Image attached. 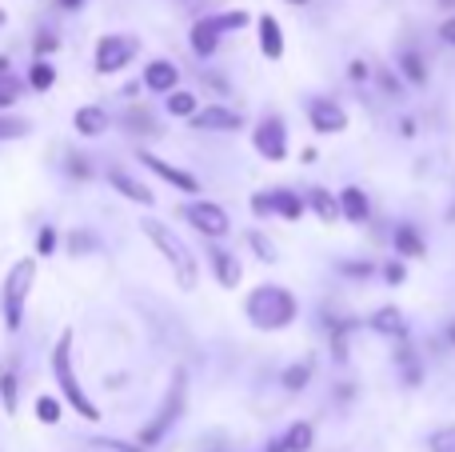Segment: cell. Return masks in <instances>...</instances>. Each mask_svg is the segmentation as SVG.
Instances as JSON below:
<instances>
[{
	"label": "cell",
	"mask_w": 455,
	"mask_h": 452,
	"mask_svg": "<svg viewBox=\"0 0 455 452\" xmlns=\"http://www.w3.org/2000/svg\"><path fill=\"white\" fill-rule=\"evenodd\" d=\"M220 32H232V28H248V12H220L216 16Z\"/></svg>",
	"instance_id": "obj_38"
},
{
	"label": "cell",
	"mask_w": 455,
	"mask_h": 452,
	"mask_svg": "<svg viewBox=\"0 0 455 452\" xmlns=\"http://www.w3.org/2000/svg\"><path fill=\"white\" fill-rule=\"evenodd\" d=\"M72 128H76L80 136H104L108 133V112H104L100 104H84V109H76V117H72Z\"/></svg>",
	"instance_id": "obj_19"
},
{
	"label": "cell",
	"mask_w": 455,
	"mask_h": 452,
	"mask_svg": "<svg viewBox=\"0 0 455 452\" xmlns=\"http://www.w3.org/2000/svg\"><path fill=\"white\" fill-rule=\"evenodd\" d=\"M60 4H64V8H80V4H84V0H60Z\"/></svg>",
	"instance_id": "obj_51"
},
{
	"label": "cell",
	"mask_w": 455,
	"mask_h": 452,
	"mask_svg": "<svg viewBox=\"0 0 455 452\" xmlns=\"http://www.w3.org/2000/svg\"><path fill=\"white\" fill-rule=\"evenodd\" d=\"M400 72H403L408 85H427V64H424V56H419L416 48H403L400 52Z\"/></svg>",
	"instance_id": "obj_26"
},
{
	"label": "cell",
	"mask_w": 455,
	"mask_h": 452,
	"mask_svg": "<svg viewBox=\"0 0 455 452\" xmlns=\"http://www.w3.org/2000/svg\"><path fill=\"white\" fill-rule=\"evenodd\" d=\"M307 120H312L315 133L323 136H336L347 128V112L339 109L336 101H328V96H315V101H307Z\"/></svg>",
	"instance_id": "obj_9"
},
{
	"label": "cell",
	"mask_w": 455,
	"mask_h": 452,
	"mask_svg": "<svg viewBox=\"0 0 455 452\" xmlns=\"http://www.w3.org/2000/svg\"><path fill=\"white\" fill-rule=\"evenodd\" d=\"M168 112H172V117H196V96H192V93H172V96H168Z\"/></svg>",
	"instance_id": "obj_33"
},
{
	"label": "cell",
	"mask_w": 455,
	"mask_h": 452,
	"mask_svg": "<svg viewBox=\"0 0 455 452\" xmlns=\"http://www.w3.org/2000/svg\"><path fill=\"white\" fill-rule=\"evenodd\" d=\"M176 213H180L184 221H188L192 229L200 232V237L212 240V245L220 237H228V229H232V221H228V208H220L216 200H188V205H180Z\"/></svg>",
	"instance_id": "obj_6"
},
{
	"label": "cell",
	"mask_w": 455,
	"mask_h": 452,
	"mask_svg": "<svg viewBox=\"0 0 455 452\" xmlns=\"http://www.w3.org/2000/svg\"><path fill=\"white\" fill-rule=\"evenodd\" d=\"M220 24H216V16H204V20H196L192 24V32H188V40H192V52L196 56H212L216 48H220Z\"/></svg>",
	"instance_id": "obj_16"
},
{
	"label": "cell",
	"mask_w": 455,
	"mask_h": 452,
	"mask_svg": "<svg viewBox=\"0 0 455 452\" xmlns=\"http://www.w3.org/2000/svg\"><path fill=\"white\" fill-rule=\"evenodd\" d=\"M32 280H36V256H24L8 269L4 277V293H0V309H4V328L8 333H20L24 325V301L32 293Z\"/></svg>",
	"instance_id": "obj_5"
},
{
	"label": "cell",
	"mask_w": 455,
	"mask_h": 452,
	"mask_svg": "<svg viewBox=\"0 0 455 452\" xmlns=\"http://www.w3.org/2000/svg\"><path fill=\"white\" fill-rule=\"evenodd\" d=\"M68 173L76 176V181H88V176H92V165H84V157H68Z\"/></svg>",
	"instance_id": "obj_39"
},
{
	"label": "cell",
	"mask_w": 455,
	"mask_h": 452,
	"mask_svg": "<svg viewBox=\"0 0 455 452\" xmlns=\"http://www.w3.org/2000/svg\"><path fill=\"white\" fill-rule=\"evenodd\" d=\"M136 40L132 36H100L96 40V72L100 77H116L128 69V61L136 56Z\"/></svg>",
	"instance_id": "obj_8"
},
{
	"label": "cell",
	"mask_w": 455,
	"mask_h": 452,
	"mask_svg": "<svg viewBox=\"0 0 455 452\" xmlns=\"http://www.w3.org/2000/svg\"><path fill=\"white\" fill-rule=\"evenodd\" d=\"M288 4H307V0H288Z\"/></svg>",
	"instance_id": "obj_53"
},
{
	"label": "cell",
	"mask_w": 455,
	"mask_h": 452,
	"mask_svg": "<svg viewBox=\"0 0 455 452\" xmlns=\"http://www.w3.org/2000/svg\"><path fill=\"white\" fill-rule=\"evenodd\" d=\"M60 48V36H52V32H40L36 36V52H56Z\"/></svg>",
	"instance_id": "obj_43"
},
{
	"label": "cell",
	"mask_w": 455,
	"mask_h": 452,
	"mask_svg": "<svg viewBox=\"0 0 455 452\" xmlns=\"http://www.w3.org/2000/svg\"><path fill=\"white\" fill-rule=\"evenodd\" d=\"M64 416V405L56 397H36V421L40 424H60Z\"/></svg>",
	"instance_id": "obj_32"
},
{
	"label": "cell",
	"mask_w": 455,
	"mask_h": 452,
	"mask_svg": "<svg viewBox=\"0 0 455 452\" xmlns=\"http://www.w3.org/2000/svg\"><path fill=\"white\" fill-rule=\"evenodd\" d=\"M48 368H52V376H56V384H60V397L68 400L72 408H76L84 421H100V408L88 400V392L80 389V381H76V373H72V328H64L60 336H56V344H52V357H48Z\"/></svg>",
	"instance_id": "obj_3"
},
{
	"label": "cell",
	"mask_w": 455,
	"mask_h": 452,
	"mask_svg": "<svg viewBox=\"0 0 455 452\" xmlns=\"http://www.w3.org/2000/svg\"><path fill=\"white\" fill-rule=\"evenodd\" d=\"M280 440H283V448L288 452H307L315 445V429L307 421H296V424H288V432H283Z\"/></svg>",
	"instance_id": "obj_25"
},
{
	"label": "cell",
	"mask_w": 455,
	"mask_h": 452,
	"mask_svg": "<svg viewBox=\"0 0 455 452\" xmlns=\"http://www.w3.org/2000/svg\"><path fill=\"white\" fill-rule=\"evenodd\" d=\"M427 448H432V452H455V424L435 429L432 437H427Z\"/></svg>",
	"instance_id": "obj_34"
},
{
	"label": "cell",
	"mask_w": 455,
	"mask_h": 452,
	"mask_svg": "<svg viewBox=\"0 0 455 452\" xmlns=\"http://www.w3.org/2000/svg\"><path fill=\"white\" fill-rule=\"evenodd\" d=\"M376 80H379V85H384V93H387V96H400V80H395L392 72L376 69Z\"/></svg>",
	"instance_id": "obj_41"
},
{
	"label": "cell",
	"mask_w": 455,
	"mask_h": 452,
	"mask_svg": "<svg viewBox=\"0 0 455 452\" xmlns=\"http://www.w3.org/2000/svg\"><path fill=\"white\" fill-rule=\"evenodd\" d=\"M259 52L267 56V61H280L283 56V28L275 16H259Z\"/></svg>",
	"instance_id": "obj_21"
},
{
	"label": "cell",
	"mask_w": 455,
	"mask_h": 452,
	"mask_svg": "<svg viewBox=\"0 0 455 452\" xmlns=\"http://www.w3.org/2000/svg\"><path fill=\"white\" fill-rule=\"evenodd\" d=\"M24 88H28V80H20L16 72H0V109H12L24 96Z\"/></svg>",
	"instance_id": "obj_28"
},
{
	"label": "cell",
	"mask_w": 455,
	"mask_h": 452,
	"mask_svg": "<svg viewBox=\"0 0 455 452\" xmlns=\"http://www.w3.org/2000/svg\"><path fill=\"white\" fill-rule=\"evenodd\" d=\"M184 408H188V373H184V368H176V373H172V384H168L164 400H160V408H156V416L144 424L140 445H144V448L160 445V440H164L168 432L176 429V421L184 416Z\"/></svg>",
	"instance_id": "obj_4"
},
{
	"label": "cell",
	"mask_w": 455,
	"mask_h": 452,
	"mask_svg": "<svg viewBox=\"0 0 455 452\" xmlns=\"http://www.w3.org/2000/svg\"><path fill=\"white\" fill-rule=\"evenodd\" d=\"M368 328L376 336H387V341H408V320H403V312L395 309V304H384V309L371 312Z\"/></svg>",
	"instance_id": "obj_13"
},
{
	"label": "cell",
	"mask_w": 455,
	"mask_h": 452,
	"mask_svg": "<svg viewBox=\"0 0 455 452\" xmlns=\"http://www.w3.org/2000/svg\"><path fill=\"white\" fill-rule=\"evenodd\" d=\"M304 205L307 200H299L296 192H283V189L272 192V208H275V216H283V221H299V216H304Z\"/></svg>",
	"instance_id": "obj_27"
},
{
	"label": "cell",
	"mask_w": 455,
	"mask_h": 452,
	"mask_svg": "<svg viewBox=\"0 0 455 452\" xmlns=\"http://www.w3.org/2000/svg\"><path fill=\"white\" fill-rule=\"evenodd\" d=\"M56 240H60V237H56V229H52V224H44V229H40V237H36V253L40 256H52L56 253Z\"/></svg>",
	"instance_id": "obj_37"
},
{
	"label": "cell",
	"mask_w": 455,
	"mask_h": 452,
	"mask_svg": "<svg viewBox=\"0 0 455 452\" xmlns=\"http://www.w3.org/2000/svg\"><path fill=\"white\" fill-rule=\"evenodd\" d=\"M72 256H80L84 253V248H92V237H88V232H72Z\"/></svg>",
	"instance_id": "obj_44"
},
{
	"label": "cell",
	"mask_w": 455,
	"mask_h": 452,
	"mask_svg": "<svg viewBox=\"0 0 455 452\" xmlns=\"http://www.w3.org/2000/svg\"><path fill=\"white\" fill-rule=\"evenodd\" d=\"M176 85H180V69H176L172 61H152L148 69H144V88H148L152 96H172Z\"/></svg>",
	"instance_id": "obj_14"
},
{
	"label": "cell",
	"mask_w": 455,
	"mask_h": 452,
	"mask_svg": "<svg viewBox=\"0 0 455 452\" xmlns=\"http://www.w3.org/2000/svg\"><path fill=\"white\" fill-rule=\"evenodd\" d=\"M120 125L128 128V133L132 136H156L160 128H156V117H152V109H140V104H136V109H128V112H120Z\"/></svg>",
	"instance_id": "obj_23"
},
{
	"label": "cell",
	"mask_w": 455,
	"mask_h": 452,
	"mask_svg": "<svg viewBox=\"0 0 455 452\" xmlns=\"http://www.w3.org/2000/svg\"><path fill=\"white\" fill-rule=\"evenodd\" d=\"M108 184H112V189H116L124 200H132V205H144V208L156 205V192H152L148 184H140L136 176L120 173V168H112V173H108Z\"/></svg>",
	"instance_id": "obj_15"
},
{
	"label": "cell",
	"mask_w": 455,
	"mask_h": 452,
	"mask_svg": "<svg viewBox=\"0 0 455 452\" xmlns=\"http://www.w3.org/2000/svg\"><path fill=\"white\" fill-rule=\"evenodd\" d=\"M208 269H212V277H216V285L220 288H235L240 285V277H243L240 256L228 253V248H220V245L208 248Z\"/></svg>",
	"instance_id": "obj_11"
},
{
	"label": "cell",
	"mask_w": 455,
	"mask_h": 452,
	"mask_svg": "<svg viewBox=\"0 0 455 452\" xmlns=\"http://www.w3.org/2000/svg\"><path fill=\"white\" fill-rule=\"evenodd\" d=\"M192 128H200V133H240L243 117L235 109H228V104H208V109H200L192 117Z\"/></svg>",
	"instance_id": "obj_10"
},
{
	"label": "cell",
	"mask_w": 455,
	"mask_h": 452,
	"mask_svg": "<svg viewBox=\"0 0 455 452\" xmlns=\"http://www.w3.org/2000/svg\"><path fill=\"white\" fill-rule=\"evenodd\" d=\"M435 4H440V8H455V0H435Z\"/></svg>",
	"instance_id": "obj_52"
},
{
	"label": "cell",
	"mask_w": 455,
	"mask_h": 452,
	"mask_svg": "<svg viewBox=\"0 0 455 452\" xmlns=\"http://www.w3.org/2000/svg\"><path fill=\"white\" fill-rule=\"evenodd\" d=\"M267 452H288V448H283V440H272V445H267Z\"/></svg>",
	"instance_id": "obj_50"
},
{
	"label": "cell",
	"mask_w": 455,
	"mask_h": 452,
	"mask_svg": "<svg viewBox=\"0 0 455 452\" xmlns=\"http://www.w3.org/2000/svg\"><path fill=\"white\" fill-rule=\"evenodd\" d=\"M248 248L256 253V261H259V264H275V261H280V248H275L259 229H251V232H248Z\"/></svg>",
	"instance_id": "obj_30"
},
{
	"label": "cell",
	"mask_w": 455,
	"mask_h": 452,
	"mask_svg": "<svg viewBox=\"0 0 455 452\" xmlns=\"http://www.w3.org/2000/svg\"><path fill=\"white\" fill-rule=\"evenodd\" d=\"M339 213H344V221H352V224H368V216H371L368 192L355 189V184H347V189L339 192Z\"/></svg>",
	"instance_id": "obj_17"
},
{
	"label": "cell",
	"mask_w": 455,
	"mask_h": 452,
	"mask_svg": "<svg viewBox=\"0 0 455 452\" xmlns=\"http://www.w3.org/2000/svg\"><path fill=\"white\" fill-rule=\"evenodd\" d=\"M280 384L288 392H299V389H307V384H312V365H307V360H299V365H288L280 373Z\"/></svg>",
	"instance_id": "obj_29"
},
{
	"label": "cell",
	"mask_w": 455,
	"mask_h": 452,
	"mask_svg": "<svg viewBox=\"0 0 455 452\" xmlns=\"http://www.w3.org/2000/svg\"><path fill=\"white\" fill-rule=\"evenodd\" d=\"M339 272H344V277H371V264L368 261H360V264H339Z\"/></svg>",
	"instance_id": "obj_42"
},
{
	"label": "cell",
	"mask_w": 455,
	"mask_h": 452,
	"mask_svg": "<svg viewBox=\"0 0 455 452\" xmlns=\"http://www.w3.org/2000/svg\"><path fill=\"white\" fill-rule=\"evenodd\" d=\"M140 165L152 168V173H156L160 181H168L172 189H180V192H200V181H196V176L184 173V168H176V165H168V160H160V157H152V152H140Z\"/></svg>",
	"instance_id": "obj_12"
},
{
	"label": "cell",
	"mask_w": 455,
	"mask_h": 452,
	"mask_svg": "<svg viewBox=\"0 0 455 452\" xmlns=\"http://www.w3.org/2000/svg\"><path fill=\"white\" fill-rule=\"evenodd\" d=\"M347 333H352V325H331V357L336 360H347Z\"/></svg>",
	"instance_id": "obj_35"
},
{
	"label": "cell",
	"mask_w": 455,
	"mask_h": 452,
	"mask_svg": "<svg viewBox=\"0 0 455 452\" xmlns=\"http://www.w3.org/2000/svg\"><path fill=\"white\" fill-rule=\"evenodd\" d=\"M16 405H20V376H16V360L8 357L4 365H0V408L12 416Z\"/></svg>",
	"instance_id": "obj_20"
},
{
	"label": "cell",
	"mask_w": 455,
	"mask_h": 452,
	"mask_svg": "<svg viewBox=\"0 0 455 452\" xmlns=\"http://www.w3.org/2000/svg\"><path fill=\"white\" fill-rule=\"evenodd\" d=\"M395 365H400V376H403V384H408V389H416V384L424 381V365H419L416 352H411L403 341H400V349H395Z\"/></svg>",
	"instance_id": "obj_24"
},
{
	"label": "cell",
	"mask_w": 455,
	"mask_h": 452,
	"mask_svg": "<svg viewBox=\"0 0 455 452\" xmlns=\"http://www.w3.org/2000/svg\"><path fill=\"white\" fill-rule=\"evenodd\" d=\"M307 208H312L315 216H320L323 224H336L339 216V192H328L323 184H315V189H307Z\"/></svg>",
	"instance_id": "obj_18"
},
{
	"label": "cell",
	"mask_w": 455,
	"mask_h": 452,
	"mask_svg": "<svg viewBox=\"0 0 455 452\" xmlns=\"http://www.w3.org/2000/svg\"><path fill=\"white\" fill-rule=\"evenodd\" d=\"M56 85V64H48V61H36L28 69V88L32 93H48V88Z\"/></svg>",
	"instance_id": "obj_31"
},
{
	"label": "cell",
	"mask_w": 455,
	"mask_h": 452,
	"mask_svg": "<svg viewBox=\"0 0 455 452\" xmlns=\"http://www.w3.org/2000/svg\"><path fill=\"white\" fill-rule=\"evenodd\" d=\"M251 213H256V216L275 213V208H272V192H259V197H251Z\"/></svg>",
	"instance_id": "obj_40"
},
{
	"label": "cell",
	"mask_w": 455,
	"mask_h": 452,
	"mask_svg": "<svg viewBox=\"0 0 455 452\" xmlns=\"http://www.w3.org/2000/svg\"><path fill=\"white\" fill-rule=\"evenodd\" d=\"M384 280H387V285H403V264H400V261L387 264V269H384Z\"/></svg>",
	"instance_id": "obj_45"
},
{
	"label": "cell",
	"mask_w": 455,
	"mask_h": 452,
	"mask_svg": "<svg viewBox=\"0 0 455 452\" xmlns=\"http://www.w3.org/2000/svg\"><path fill=\"white\" fill-rule=\"evenodd\" d=\"M347 72H352V80H363V77H368V64H363V61H352V69H347Z\"/></svg>",
	"instance_id": "obj_47"
},
{
	"label": "cell",
	"mask_w": 455,
	"mask_h": 452,
	"mask_svg": "<svg viewBox=\"0 0 455 452\" xmlns=\"http://www.w3.org/2000/svg\"><path fill=\"white\" fill-rule=\"evenodd\" d=\"M440 36L448 40V44H455V16H451V20H443V24H440Z\"/></svg>",
	"instance_id": "obj_46"
},
{
	"label": "cell",
	"mask_w": 455,
	"mask_h": 452,
	"mask_svg": "<svg viewBox=\"0 0 455 452\" xmlns=\"http://www.w3.org/2000/svg\"><path fill=\"white\" fill-rule=\"evenodd\" d=\"M400 133L403 136H416V120H400Z\"/></svg>",
	"instance_id": "obj_48"
},
{
	"label": "cell",
	"mask_w": 455,
	"mask_h": 452,
	"mask_svg": "<svg viewBox=\"0 0 455 452\" xmlns=\"http://www.w3.org/2000/svg\"><path fill=\"white\" fill-rule=\"evenodd\" d=\"M20 136H28V120L0 117V141H20Z\"/></svg>",
	"instance_id": "obj_36"
},
{
	"label": "cell",
	"mask_w": 455,
	"mask_h": 452,
	"mask_svg": "<svg viewBox=\"0 0 455 452\" xmlns=\"http://www.w3.org/2000/svg\"><path fill=\"white\" fill-rule=\"evenodd\" d=\"M296 312H299L296 296L280 285H256L248 293V301H243V317H248L251 328H259V333H280V328H288L291 320H296Z\"/></svg>",
	"instance_id": "obj_1"
},
{
	"label": "cell",
	"mask_w": 455,
	"mask_h": 452,
	"mask_svg": "<svg viewBox=\"0 0 455 452\" xmlns=\"http://www.w3.org/2000/svg\"><path fill=\"white\" fill-rule=\"evenodd\" d=\"M251 149L267 160V165H280L288 160V125L280 117H264L251 128Z\"/></svg>",
	"instance_id": "obj_7"
},
{
	"label": "cell",
	"mask_w": 455,
	"mask_h": 452,
	"mask_svg": "<svg viewBox=\"0 0 455 452\" xmlns=\"http://www.w3.org/2000/svg\"><path fill=\"white\" fill-rule=\"evenodd\" d=\"M392 245H395V256H403V261H419V256H427L424 237H419L411 224H400V229L392 232Z\"/></svg>",
	"instance_id": "obj_22"
},
{
	"label": "cell",
	"mask_w": 455,
	"mask_h": 452,
	"mask_svg": "<svg viewBox=\"0 0 455 452\" xmlns=\"http://www.w3.org/2000/svg\"><path fill=\"white\" fill-rule=\"evenodd\" d=\"M140 232L152 240V248H156V253L168 261L176 285H180L184 293H192V288L200 285V264H196V256H192V248L184 245V240L168 229V224H160V221H140Z\"/></svg>",
	"instance_id": "obj_2"
},
{
	"label": "cell",
	"mask_w": 455,
	"mask_h": 452,
	"mask_svg": "<svg viewBox=\"0 0 455 452\" xmlns=\"http://www.w3.org/2000/svg\"><path fill=\"white\" fill-rule=\"evenodd\" d=\"M443 341H448V344H451V349H455V320H451V325H448V333H443Z\"/></svg>",
	"instance_id": "obj_49"
}]
</instances>
